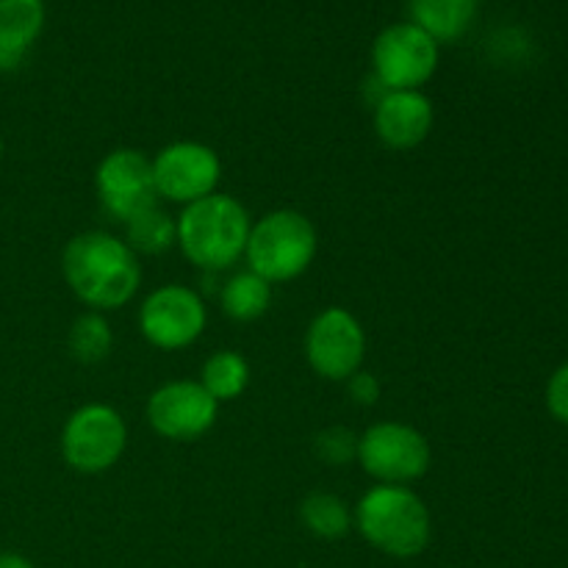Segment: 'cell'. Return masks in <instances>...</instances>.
Instances as JSON below:
<instances>
[{
	"label": "cell",
	"mask_w": 568,
	"mask_h": 568,
	"mask_svg": "<svg viewBox=\"0 0 568 568\" xmlns=\"http://www.w3.org/2000/svg\"><path fill=\"white\" fill-rule=\"evenodd\" d=\"M98 200L114 220L128 222L139 211L155 205L153 161L133 148H116L105 155L94 172Z\"/></svg>",
	"instance_id": "8fae6325"
},
{
	"label": "cell",
	"mask_w": 568,
	"mask_h": 568,
	"mask_svg": "<svg viewBox=\"0 0 568 568\" xmlns=\"http://www.w3.org/2000/svg\"><path fill=\"white\" fill-rule=\"evenodd\" d=\"M436 111L427 94L419 89H399L388 92L375 105V131L386 148L414 150L430 136Z\"/></svg>",
	"instance_id": "4fadbf2b"
},
{
	"label": "cell",
	"mask_w": 568,
	"mask_h": 568,
	"mask_svg": "<svg viewBox=\"0 0 568 568\" xmlns=\"http://www.w3.org/2000/svg\"><path fill=\"white\" fill-rule=\"evenodd\" d=\"M200 386L216 399V403H231L239 399L250 386V364L236 349H216L209 355L200 372Z\"/></svg>",
	"instance_id": "2e32d148"
},
{
	"label": "cell",
	"mask_w": 568,
	"mask_h": 568,
	"mask_svg": "<svg viewBox=\"0 0 568 568\" xmlns=\"http://www.w3.org/2000/svg\"><path fill=\"white\" fill-rule=\"evenodd\" d=\"M67 344H70V353L75 361H81V364H100V361L109 358L114 333H111L105 316L92 311V314H81L72 322Z\"/></svg>",
	"instance_id": "ffe728a7"
},
{
	"label": "cell",
	"mask_w": 568,
	"mask_h": 568,
	"mask_svg": "<svg viewBox=\"0 0 568 568\" xmlns=\"http://www.w3.org/2000/svg\"><path fill=\"white\" fill-rule=\"evenodd\" d=\"M128 447V425L111 405L92 403L78 408L61 430V455L81 475H103Z\"/></svg>",
	"instance_id": "8992f818"
},
{
	"label": "cell",
	"mask_w": 568,
	"mask_h": 568,
	"mask_svg": "<svg viewBox=\"0 0 568 568\" xmlns=\"http://www.w3.org/2000/svg\"><path fill=\"white\" fill-rule=\"evenodd\" d=\"M205 303L194 288L181 283H166L148 294L139 311V331L153 347L159 349H186L203 336Z\"/></svg>",
	"instance_id": "9c48e42d"
},
{
	"label": "cell",
	"mask_w": 568,
	"mask_h": 568,
	"mask_svg": "<svg viewBox=\"0 0 568 568\" xmlns=\"http://www.w3.org/2000/svg\"><path fill=\"white\" fill-rule=\"evenodd\" d=\"M347 392L349 399L358 405H375L381 399V381H377L372 372H355L353 377L347 381Z\"/></svg>",
	"instance_id": "603a6c76"
},
{
	"label": "cell",
	"mask_w": 568,
	"mask_h": 568,
	"mask_svg": "<svg viewBox=\"0 0 568 568\" xmlns=\"http://www.w3.org/2000/svg\"><path fill=\"white\" fill-rule=\"evenodd\" d=\"M480 0H408L410 22L438 44L458 42L475 26Z\"/></svg>",
	"instance_id": "9a60e30c"
},
{
	"label": "cell",
	"mask_w": 568,
	"mask_h": 568,
	"mask_svg": "<svg viewBox=\"0 0 568 568\" xmlns=\"http://www.w3.org/2000/svg\"><path fill=\"white\" fill-rule=\"evenodd\" d=\"M222 161L214 148L203 142H172L153 159L155 194L170 203L192 205L216 192Z\"/></svg>",
	"instance_id": "30bf717a"
},
{
	"label": "cell",
	"mask_w": 568,
	"mask_h": 568,
	"mask_svg": "<svg viewBox=\"0 0 568 568\" xmlns=\"http://www.w3.org/2000/svg\"><path fill=\"white\" fill-rule=\"evenodd\" d=\"M366 355V333L347 308L320 311L305 331V358L320 377L347 383Z\"/></svg>",
	"instance_id": "ba28073f"
},
{
	"label": "cell",
	"mask_w": 568,
	"mask_h": 568,
	"mask_svg": "<svg viewBox=\"0 0 568 568\" xmlns=\"http://www.w3.org/2000/svg\"><path fill=\"white\" fill-rule=\"evenodd\" d=\"M300 519L316 538H325V541L344 538L349 525H353V514H349L347 503L331 491L308 494L300 505Z\"/></svg>",
	"instance_id": "d6986e66"
},
{
	"label": "cell",
	"mask_w": 568,
	"mask_h": 568,
	"mask_svg": "<svg viewBox=\"0 0 568 568\" xmlns=\"http://www.w3.org/2000/svg\"><path fill=\"white\" fill-rule=\"evenodd\" d=\"M178 242V225L164 209L150 205L125 222V244L133 253L161 255Z\"/></svg>",
	"instance_id": "ac0fdd59"
},
{
	"label": "cell",
	"mask_w": 568,
	"mask_h": 568,
	"mask_svg": "<svg viewBox=\"0 0 568 568\" xmlns=\"http://www.w3.org/2000/svg\"><path fill=\"white\" fill-rule=\"evenodd\" d=\"M0 568H37V566L17 552H0Z\"/></svg>",
	"instance_id": "cb8c5ba5"
},
{
	"label": "cell",
	"mask_w": 568,
	"mask_h": 568,
	"mask_svg": "<svg viewBox=\"0 0 568 568\" xmlns=\"http://www.w3.org/2000/svg\"><path fill=\"white\" fill-rule=\"evenodd\" d=\"M0 159H3V139H0Z\"/></svg>",
	"instance_id": "d4e9b609"
},
{
	"label": "cell",
	"mask_w": 568,
	"mask_h": 568,
	"mask_svg": "<svg viewBox=\"0 0 568 568\" xmlns=\"http://www.w3.org/2000/svg\"><path fill=\"white\" fill-rule=\"evenodd\" d=\"M316 247L320 239L314 222L294 209H277L250 227L244 255L250 272L264 277L266 283H288L308 272L316 258Z\"/></svg>",
	"instance_id": "277c9868"
},
{
	"label": "cell",
	"mask_w": 568,
	"mask_h": 568,
	"mask_svg": "<svg viewBox=\"0 0 568 568\" xmlns=\"http://www.w3.org/2000/svg\"><path fill=\"white\" fill-rule=\"evenodd\" d=\"M44 28V0H0V72H14Z\"/></svg>",
	"instance_id": "5bb4252c"
},
{
	"label": "cell",
	"mask_w": 568,
	"mask_h": 568,
	"mask_svg": "<svg viewBox=\"0 0 568 568\" xmlns=\"http://www.w3.org/2000/svg\"><path fill=\"white\" fill-rule=\"evenodd\" d=\"M438 42L414 22H394L372 42V72L388 92L419 89L436 75Z\"/></svg>",
	"instance_id": "52a82bcc"
},
{
	"label": "cell",
	"mask_w": 568,
	"mask_h": 568,
	"mask_svg": "<svg viewBox=\"0 0 568 568\" xmlns=\"http://www.w3.org/2000/svg\"><path fill=\"white\" fill-rule=\"evenodd\" d=\"M355 521L366 541L392 558H416L430 544V510L408 486H375L361 497Z\"/></svg>",
	"instance_id": "3957f363"
},
{
	"label": "cell",
	"mask_w": 568,
	"mask_h": 568,
	"mask_svg": "<svg viewBox=\"0 0 568 568\" xmlns=\"http://www.w3.org/2000/svg\"><path fill=\"white\" fill-rule=\"evenodd\" d=\"M547 408L560 425H568V364L555 369L547 383Z\"/></svg>",
	"instance_id": "7402d4cb"
},
{
	"label": "cell",
	"mask_w": 568,
	"mask_h": 568,
	"mask_svg": "<svg viewBox=\"0 0 568 568\" xmlns=\"http://www.w3.org/2000/svg\"><path fill=\"white\" fill-rule=\"evenodd\" d=\"M355 458L381 486H405L427 475L433 449L416 427L403 422H377L358 438Z\"/></svg>",
	"instance_id": "5b68a950"
},
{
	"label": "cell",
	"mask_w": 568,
	"mask_h": 568,
	"mask_svg": "<svg viewBox=\"0 0 568 568\" xmlns=\"http://www.w3.org/2000/svg\"><path fill=\"white\" fill-rule=\"evenodd\" d=\"M220 303L225 316L233 322H255L270 311L272 283L258 277L255 272H239L222 286Z\"/></svg>",
	"instance_id": "e0dca14e"
},
{
	"label": "cell",
	"mask_w": 568,
	"mask_h": 568,
	"mask_svg": "<svg viewBox=\"0 0 568 568\" xmlns=\"http://www.w3.org/2000/svg\"><path fill=\"white\" fill-rule=\"evenodd\" d=\"M220 403L194 381H172L148 399V422L161 438L194 442L216 425Z\"/></svg>",
	"instance_id": "7c38bea8"
},
{
	"label": "cell",
	"mask_w": 568,
	"mask_h": 568,
	"mask_svg": "<svg viewBox=\"0 0 568 568\" xmlns=\"http://www.w3.org/2000/svg\"><path fill=\"white\" fill-rule=\"evenodd\" d=\"M175 225L183 255L200 270L220 272L242 258L253 222L236 197L214 192L197 203L183 205Z\"/></svg>",
	"instance_id": "7a4b0ae2"
},
{
	"label": "cell",
	"mask_w": 568,
	"mask_h": 568,
	"mask_svg": "<svg viewBox=\"0 0 568 568\" xmlns=\"http://www.w3.org/2000/svg\"><path fill=\"white\" fill-rule=\"evenodd\" d=\"M61 272L83 305L94 311H116L133 300L142 283L136 253L122 239L103 231L78 233L61 255Z\"/></svg>",
	"instance_id": "6da1fadb"
},
{
	"label": "cell",
	"mask_w": 568,
	"mask_h": 568,
	"mask_svg": "<svg viewBox=\"0 0 568 568\" xmlns=\"http://www.w3.org/2000/svg\"><path fill=\"white\" fill-rule=\"evenodd\" d=\"M314 449L320 460H325L327 466H344L358 453V438L347 427H327V430L316 436Z\"/></svg>",
	"instance_id": "44dd1931"
}]
</instances>
